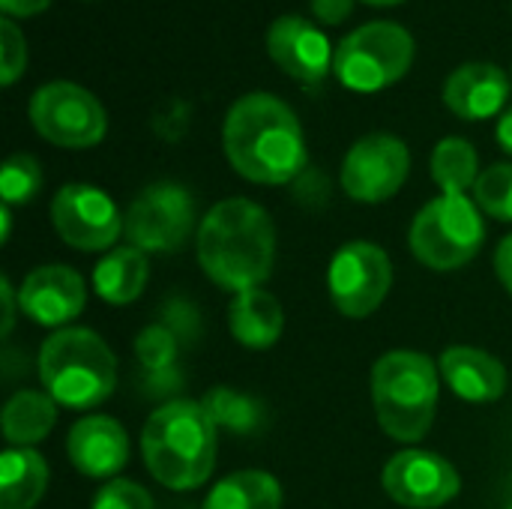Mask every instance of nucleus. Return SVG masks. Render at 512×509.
<instances>
[{
	"mask_svg": "<svg viewBox=\"0 0 512 509\" xmlns=\"http://www.w3.org/2000/svg\"><path fill=\"white\" fill-rule=\"evenodd\" d=\"M135 354H138V363L147 366V369H168L177 357V342H174V333L168 327H147L138 333L135 339Z\"/></svg>",
	"mask_w": 512,
	"mask_h": 509,
	"instance_id": "cd10ccee",
	"label": "nucleus"
},
{
	"mask_svg": "<svg viewBox=\"0 0 512 509\" xmlns=\"http://www.w3.org/2000/svg\"><path fill=\"white\" fill-rule=\"evenodd\" d=\"M51 0H0V9L9 15V18H33L39 15L42 9H48Z\"/></svg>",
	"mask_w": 512,
	"mask_h": 509,
	"instance_id": "2f4dec72",
	"label": "nucleus"
},
{
	"mask_svg": "<svg viewBox=\"0 0 512 509\" xmlns=\"http://www.w3.org/2000/svg\"><path fill=\"white\" fill-rule=\"evenodd\" d=\"M267 54L285 75H291L303 87H318L333 72L336 57L327 33L303 15H279L270 24Z\"/></svg>",
	"mask_w": 512,
	"mask_h": 509,
	"instance_id": "4468645a",
	"label": "nucleus"
},
{
	"mask_svg": "<svg viewBox=\"0 0 512 509\" xmlns=\"http://www.w3.org/2000/svg\"><path fill=\"white\" fill-rule=\"evenodd\" d=\"M363 3H369V6H396L402 0H363Z\"/></svg>",
	"mask_w": 512,
	"mask_h": 509,
	"instance_id": "c9c22d12",
	"label": "nucleus"
},
{
	"mask_svg": "<svg viewBox=\"0 0 512 509\" xmlns=\"http://www.w3.org/2000/svg\"><path fill=\"white\" fill-rule=\"evenodd\" d=\"M198 261L225 291L243 294L261 288L276 261V228L270 213L249 198L219 201L198 225Z\"/></svg>",
	"mask_w": 512,
	"mask_h": 509,
	"instance_id": "f03ea898",
	"label": "nucleus"
},
{
	"mask_svg": "<svg viewBox=\"0 0 512 509\" xmlns=\"http://www.w3.org/2000/svg\"><path fill=\"white\" fill-rule=\"evenodd\" d=\"M495 138H498V144L507 150L512 156V105L498 117V129H495Z\"/></svg>",
	"mask_w": 512,
	"mask_h": 509,
	"instance_id": "f704fd0d",
	"label": "nucleus"
},
{
	"mask_svg": "<svg viewBox=\"0 0 512 509\" xmlns=\"http://www.w3.org/2000/svg\"><path fill=\"white\" fill-rule=\"evenodd\" d=\"M510 99V78L501 66L474 60L453 69L444 81V105L462 120H489Z\"/></svg>",
	"mask_w": 512,
	"mask_h": 509,
	"instance_id": "f3484780",
	"label": "nucleus"
},
{
	"mask_svg": "<svg viewBox=\"0 0 512 509\" xmlns=\"http://www.w3.org/2000/svg\"><path fill=\"white\" fill-rule=\"evenodd\" d=\"M93 509H153V498L132 480H111L96 492Z\"/></svg>",
	"mask_w": 512,
	"mask_h": 509,
	"instance_id": "c85d7f7f",
	"label": "nucleus"
},
{
	"mask_svg": "<svg viewBox=\"0 0 512 509\" xmlns=\"http://www.w3.org/2000/svg\"><path fill=\"white\" fill-rule=\"evenodd\" d=\"M486 228L468 195H441L429 201L411 225V252L432 270H459L483 246Z\"/></svg>",
	"mask_w": 512,
	"mask_h": 509,
	"instance_id": "0eeeda50",
	"label": "nucleus"
},
{
	"mask_svg": "<svg viewBox=\"0 0 512 509\" xmlns=\"http://www.w3.org/2000/svg\"><path fill=\"white\" fill-rule=\"evenodd\" d=\"M222 144L231 168L264 186H282L294 180L306 162V138L297 114L288 102L270 93L240 96L225 117Z\"/></svg>",
	"mask_w": 512,
	"mask_h": 509,
	"instance_id": "f257e3e1",
	"label": "nucleus"
},
{
	"mask_svg": "<svg viewBox=\"0 0 512 509\" xmlns=\"http://www.w3.org/2000/svg\"><path fill=\"white\" fill-rule=\"evenodd\" d=\"M69 462L93 480L117 477L129 462V438L126 429L105 414L81 417L66 438Z\"/></svg>",
	"mask_w": 512,
	"mask_h": 509,
	"instance_id": "dca6fc26",
	"label": "nucleus"
},
{
	"mask_svg": "<svg viewBox=\"0 0 512 509\" xmlns=\"http://www.w3.org/2000/svg\"><path fill=\"white\" fill-rule=\"evenodd\" d=\"M495 273L504 282V288L512 294V234L501 240V246L495 252Z\"/></svg>",
	"mask_w": 512,
	"mask_h": 509,
	"instance_id": "473e14b6",
	"label": "nucleus"
},
{
	"mask_svg": "<svg viewBox=\"0 0 512 509\" xmlns=\"http://www.w3.org/2000/svg\"><path fill=\"white\" fill-rule=\"evenodd\" d=\"M33 129L66 150H84L105 138L108 117L102 102L81 84L48 81L30 99Z\"/></svg>",
	"mask_w": 512,
	"mask_h": 509,
	"instance_id": "6e6552de",
	"label": "nucleus"
},
{
	"mask_svg": "<svg viewBox=\"0 0 512 509\" xmlns=\"http://www.w3.org/2000/svg\"><path fill=\"white\" fill-rule=\"evenodd\" d=\"M96 294L111 306H126L141 297L147 285V258L135 246H120L108 252L93 270Z\"/></svg>",
	"mask_w": 512,
	"mask_h": 509,
	"instance_id": "412c9836",
	"label": "nucleus"
},
{
	"mask_svg": "<svg viewBox=\"0 0 512 509\" xmlns=\"http://www.w3.org/2000/svg\"><path fill=\"white\" fill-rule=\"evenodd\" d=\"M48 489V465L30 447L0 456V509H33Z\"/></svg>",
	"mask_w": 512,
	"mask_h": 509,
	"instance_id": "aec40b11",
	"label": "nucleus"
},
{
	"mask_svg": "<svg viewBox=\"0 0 512 509\" xmlns=\"http://www.w3.org/2000/svg\"><path fill=\"white\" fill-rule=\"evenodd\" d=\"M393 285L390 255L366 240L345 243L327 270V288L333 306L345 318H369Z\"/></svg>",
	"mask_w": 512,
	"mask_h": 509,
	"instance_id": "1a4fd4ad",
	"label": "nucleus"
},
{
	"mask_svg": "<svg viewBox=\"0 0 512 509\" xmlns=\"http://www.w3.org/2000/svg\"><path fill=\"white\" fill-rule=\"evenodd\" d=\"M51 222L63 243L81 252L108 249L123 231V219L111 195L87 183H66L54 195Z\"/></svg>",
	"mask_w": 512,
	"mask_h": 509,
	"instance_id": "f8f14e48",
	"label": "nucleus"
},
{
	"mask_svg": "<svg viewBox=\"0 0 512 509\" xmlns=\"http://www.w3.org/2000/svg\"><path fill=\"white\" fill-rule=\"evenodd\" d=\"M39 378L57 405L87 411L114 393L117 363L102 336L84 327H66L39 348Z\"/></svg>",
	"mask_w": 512,
	"mask_h": 509,
	"instance_id": "20e7f679",
	"label": "nucleus"
},
{
	"mask_svg": "<svg viewBox=\"0 0 512 509\" xmlns=\"http://www.w3.org/2000/svg\"><path fill=\"white\" fill-rule=\"evenodd\" d=\"M42 189V168L30 153H15L3 162L0 171V195L3 204H27L33 201V195Z\"/></svg>",
	"mask_w": 512,
	"mask_h": 509,
	"instance_id": "a878e982",
	"label": "nucleus"
},
{
	"mask_svg": "<svg viewBox=\"0 0 512 509\" xmlns=\"http://www.w3.org/2000/svg\"><path fill=\"white\" fill-rule=\"evenodd\" d=\"M228 324H231V336L240 345H246L252 351H264V348L276 345V339L282 336L285 315L273 294L252 288L231 300Z\"/></svg>",
	"mask_w": 512,
	"mask_h": 509,
	"instance_id": "6ab92c4d",
	"label": "nucleus"
},
{
	"mask_svg": "<svg viewBox=\"0 0 512 509\" xmlns=\"http://www.w3.org/2000/svg\"><path fill=\"white\" fill-rule=\"evenodd\" d=\"M84 300V279L63 264L36 267L18 291L21 312L42 327H63L75 321L84 309Z\"/></svg>",
	"mask_w": 512,
	"mask_h": 509,
	"instance_id": "2eb2a0df",
	"label": "nucleus"
},
{
	"mask_svg": "<svg viewBox=\"0 0 512 509\" xmlns=\"http://www.w3.org/2000/svg\"><path fill=\"white\" fill-rule=\"evenodd\" d=\"M24 69H27V42L18 24L9 15H3L0 18V84L12 87Z\"/></svg>",
	"mask_w": 512,
	"mask_h": 509,
	"instance_id": "bb28decb",
	"label": "nucleus"
},
{
	"mask_svg": "<svg viewBox=\"0 0 512 509\" xmlns=\"http://www.w3.org/2000/svg\"><path fill=\"white\" fill-rule=\"evenodd\" d=\"M474 204L492 219L512 222V162L486 168L474 183Z\"/></svg>",
	"mask_w": 512,
	"mask_h": 509,
	"instance_id": "393cba45",
	"label": "nucleus"
},
{
	"mask_svg": "<svg viewBox=\"0 0 512 509\" xmlns=\"http://www.w3.org/2000/svg\"><path fill=\"white\" fill-rule=\"evenodd\" d=\"M414 36L396 21H369L351 30L333 57V75L354 93H378L408 75Z\"/></svg>",
	"mask_w": 512,
	"mask_h": 509,
	"instance_id": "423d86ee",
	"label": "nucleus"
},
{
	"mask_svg": "<svg viewBox=\"0 0 512 509\" xmlns=\"http://www.w3.org/2000/svg\"><path fill=\"white\" fill-rule=\"evenodd\" d=\"M441 375L447 387L465 402H495L507 390L504 363L468 345H456L441 354Z\"/></svg>",
	"mask_w": 512,
	"mask_h": 509,
	"instance_id": "a211bd4d",
	"label": "nucleus"
},
{
	"mask_svg": "<svg viewBox=\"0 0 512 509\" xmlns=\"http://www.w3.org/2000/svg\"><path fill=\"white\" fill-rule=\"evenodd\" d=\"M411 171V153L405 141L390 132H372L360 138L342 162V189L363 204H381L393 198Z\"/></svg>",
	"mask_w": 512,
	"mask_h": 509,
	"instance_id": "9b49d317",
	"label": "nucleus"
},
{
	"mask_svg": "<svg viewBox=\"0 0 512 509\" xmlns=\"http://www.w3.org/2000/svg\"><path fill=\"white\" fill-rule=\"evenodd\" d=\"M204 408L210 411L213 423H228L234 429H249L252 426V417H255V408L234 396L231 390H213L204 402Z\"/></svg>",
	"mask_w": 512,
	"mask_h": 509,
	"instance_id": "c756f323",
	"label": "nucleus"
},
{
	"mask_svg": "<svg viewBox=\"0 0 512 509\" xmlns=\"http://www.w3.org/2000/svg\"><path fill=\"white\" fill-rule=\"evenodd\" d=\"M354 3L357 0H309L312 18H318L321 24H330V27L348 21V15L354 12Z\"/></svg>",
	"mask_w": 512,
	"mask_h": 509,
	"instance_id": "7c9ffc66",
	"label": "nucleus"
},
{
	"mask_svg": "<svg viewBox=\"0 0 512 509\" xmlns=\"http://www.w3.org/2000/svg\"><path fill=\"white\" fill-rule=\"evenodd\" d=\"M57 402L48 393L21 390L3 408V438L12 447H30L48 438L57 420Z\"/></svg>",
	"mask_w": 512,
	"mask_h": 509,
	"instance_id": "4be33fe9",
	"label": "nucleus"
},
{
	"mask_svg": "<svg viewBox=\"0 0 512 509\" xmlns=\"http://www.w3.org/2000/svg\"><path fill=\"white\" fill-rule=\"evenodd\" d=\"M195 225V198L177 183L147 186L126 210L123 231L141 252H177Z\"/></svg>",
	"mask_w": 512,
	"mask_h": 509,
	"instance_id": "9d476101",
	"label": "nucleus"
},
{
	"mask_svg": "<svg viewBox=\"0 0 512 509\" xmlns=\"http://www.w3.org/2000/svg\"><path fill=\"white\" fill-rule=\"evenodd\" d=\"M384 492L408 509H438L459 495V474L456 468L426 450H405L396 453L381 474Z\"/></svg>",
	"mask_w": 512,
	"mask_h": 509,
	"instance_id": "ddd939ff",
	"label": "nucleus"
},
{
	"mask_svg": "<svg viewBox=\"0 0 512 509\" xmlns=\"http://www.w3.org/2000/svg\"><path fill=\"white\" fill-rule=\"evenodd\" d=\"M141 453L147 471L165 489H198L216 465V423L201 402H168L144 423Z\"/></svg>",
	"mask_w": 512,
	"mask_h": 509,
	"instance_id": "7ed1b4c3",
	"label": "nucleus"
},
{
	"mask_svg": "<svg viewBox=\"0 0 512 509\" xmlns=\"http://www.w3.org/2000/svg\"><path fill=\"white\" fill-rule=\"evenodd\" d=\"M507 509H512V504H510V507H507Z\"/></svg>",
	"mask_w": 512,
	"mask_h": 509,
	"instance_id": "e433bc0d",
	"label": "nucleus"
},
{
	"mask_svg": "<svg viewBox=\"0 0 512 509\" xmlns=\"http://www.w3.org/2000/svg\"><path fill=\"white\" fill-rule=\"evenodd\" d=\"M480 174V159L471 141L453 135L438 141V147L432 150V180L444 195H465L468 189H474Z\"/></svg>",
	"mask_w": 512,
	"mask_h": 509,
	"instance_id": "b1692460",
	"label": "nucleus"
},
{
	"mask_svg": "<svg viewBox=\"0 0 512 509\" xmlns=\"http://www.w3.org/2000/svg\"><path fill=\"white\" fill-rule=\"evenodd\" d=\"M372 402L381 429L402 444L426 438L438 408V372L426 354L390 351L372 369Z\"/></svg>",
	"mask_w": 512,
	"mask_h": 509,
	"instance_id": "39448f33",
	"label": "nucleus"
},
{
	"mask_svg": "<svg viewBox=\"0 0 512 509\" xmlns=\"http://www.w3.org/2000/svg\"><path fill=\"white\" fill-rule=\"evenodd\" d=\"M0 300H3V336H9L15 327V291H12L9 279L0 282Z\"/></svg>",
	"mask_w": 512,
	"mask_h": 509,
	"instance_id": "72a5a7b5",
	"label": "nucleus"
},
{
	"mask_svg": "<svg viewBox=\"0 0 512 509\" xmlns=\"http://www.w3.org/2000/svg\"><path fill=\"white\" fill-rule=\"evenodd\" d=\"M282 507V489L276 477L264 471H240L225 480H219L204 509H279Z\"/></svg>",
	"mask_w": 512,
	"mask_h": 509,
	"instance_id": "5701e85b",
	"label": "nucleus"
}]
</instances>
